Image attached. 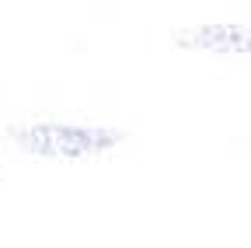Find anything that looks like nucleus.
Segmentation results:
<instances>
[{"label":"nucleus","mask_w":251,"mask_h":248,"mask_svg":"<svg viewBox=\"0 0 251 248\" xmlns=\"http://www.w3.org/2000/svg\"><path fill=\"white\" fill-rule=\"evenodd\" d=\"M7 140L31 158L80 161L112 150L126 140V133L112 126H80V122H25V126H7Z\"/></svg>","instance_id":"f257e3e1"},{"label":"nucleus","mask_w":251,"mask_h":248,"mask_svg":"<svg viewBox=\"0 0 251 248\" xmlns=\"http://www.w3.org/2000/svg\"><path fill=\"white\" fill-rule=\"evenodd\" d=\"M178 49L192 53H220V56H251V25L216 21V25H185L171 32Z\"/></svg>","instance_id":"f03ea898"}]
</instances>
